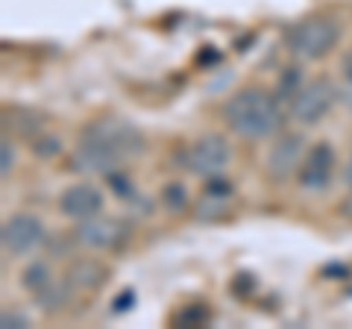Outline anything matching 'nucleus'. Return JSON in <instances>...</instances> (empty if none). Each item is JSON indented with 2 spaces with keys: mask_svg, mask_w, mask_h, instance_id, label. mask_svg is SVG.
Listing matches in <instances>:
<instances>
[{
  "mask_svg": "<svg viewBox=\"0 0 352 329\" xmlns=\"http://www.w3.org/2000/svg\"><path fill=\"white\" fill-rule=\"evenodd\" d=\"M144 150V136L118 115H100L82 129L71 168L82 173H112Z\"/></svg>",
  "mask_w": 352,
  "mask_h": 329,
  "instance_id": "obj_1",
  "label": "nucleus"
},
{
  "mask_svg": "<svg viewBox=\"0 0 352 329\" xmlns=\"http://www.w3.org/2000/svg\"><path fill=\"white\" fill-rule=\"evenodd\" d=\"M223 120L241 138H273L282 133L285 112L279 100L264 89H241L223 103Z\"/></svg>",
  "mask_w": 352,
  "mask_h": 329,
  "instance_id": "obj_2",
  "label": "nucleus"
},
{
  "mask_svg": "<svg viewBox=\"0 0 352 329\" xmlns=\"http://www.w3.org/2000/svg\"><path fill=\"white\" fill-rule=\"evenodd\" d=\"M338 39H340V30L335 21L314 15V18H305L288 30V50L300 59L317 62V59H326L329 53L338 47Z\"/></svg>",
  "mask_w": 352,
  "mask_h": 329,
  "instance_id": "obj_3",
  "label": "nucleus"
},
{
  "mask_svg": "<svg viewBox=\"0 0 352 329\" xmlns=\"http://www.w3.org/2000/svg\"><path fill=\"white\" fill-rule=\"evenodd\" d=\"M338 100V85L329 76H314V80L302 83L300 89L291 94L288 115L302 127L320 124V120L332 112V106Z\"/></svg>",
  "mask_w": 352,
  "mask_h": 329,
  "instance_id": "obj_4",
  "label": "nucleus"
},
{
  "mask_svg": "<svg viewBox=\"0 0 352 329\" xmlns=\"http://www.w3.org/2000/svg\"><path fill=\"white\" fill-rule=\"evenodd\" d=\"M132 235V226L124 217L112 215H94L88 221H80L74 229V241L88 250H118L124 247Z\"/></svg>",
  "mask_w": 352,
  "mask_h": 329,
  "instance_id": "obj_5",
  "label": "nucleus"
},
{
  "mask_svg": "<svg viewBox=\"0 0 352 329\" xmlns=\"http://www.w3.org/2000/svg\"><path fill=\"white\" fill-rule=\"evenodd\" d=\"M229 159H232V147H229V141L217 133L200 136L188 150H185V168H188L194 177H203V180L223 173Z\"/></svg>",
  "mask_w": 352,
  "mask_h": 329,
  "instance_id": "obj_6",
  "label": "nucleus"
},
{
  "mask_svg": "<svg viewBox=\"0 0 352 329\" xmlns=\"http://www.w3.org/2000/svg\"><path fill=\"white\" fill-rule=\"evenodd\" d=\"M44 241V224L41 217L30 212H18L12 217H6L3 233H0V244L9 256H27L36 247H41Z\"/></svg>",
  "mask_w": 352,
  "mask_h": 329,
  "instance_id": "obj_7",
  "label": "nucleus"
},
{
  "mask_svg": "<svg viewBox=\"0 0 352 329\" xmlns=\"http://www.w3.org/2000/svg\"><path fill=\"white\" fill-rule=\"evenodd\" d=\"M335 168H338L335 147L320 141L311 150H305V159L300 164V171H296V182H300L302 191H326L332 185Z\"/></svg>",
  "mask_w": 352,
  "mask_h": 329,
  "instance_id": "obj_8",
  "label": "nucleus"
},
{
  "mask_svg": "<svg viewBox=\"0 0 352 329\" xmlns=\"http://www.w3.org/2000/svg\"><path fill=\"white\" fill-rule=\"evenodd\" d=\"M103 206H106V197L91 182H74L59 194V212L76 224L88 221L94 215H103Z\"/></svg>",
  "mask_w": 352,
  "mask_h": 329,
  "instance_id": "obj_9",
  "label": "nucleus"
},
{
  "mask_svg": "<svg viewBox=\"0 0 352 329\" xmlns=\"http://www.w3.org/2000/svg\"><path fill=\"white\" fill-rule=\"evenodd\" d=\"M302 159H305V138L300 133H285L270 145L267 173L273 180L285 182L288 177H294V171H300Z\"/></svg>",
  "mask_w": 352,
  "mask_h": 329,
  "instance_id": "obj_10",
  "label": "nucleus"
},
{
  "mask_svg": "<svg viewBox=\"0 0 352 329\" xmlns=\"http://www.w3.org/2000/svg\"><path fill=\"white\" fill-rule=\"evenodd\" d=\"M109 277V268L97 259H74L71 268L65 270V279L71 282L74 291H97Z\"/></svg>",
  "mask_w": 352,
  "mask_h": 329,
  "instance_id": "obj_11",
  "label": "nucleus"
},
{
  "mask_svg": "<svg viewBox=\"0 0 352 329\" xmlns=\"http://www.w3.org/2000/svg\"><path fill=\"white\" fill-rule=\"evenodd\" d=\"M71 294H74V288H71L68 279H53L47 288H41L36 294V303L44 315H56L71 303Z\"/></svg>",
  "mask_w": 352,
  "mask_h": 329,
  "instance_id": "obj_12",
  "label": "nucleus"
},
{
  "mask_svg": "<svg viewBox=\"0 0 352 329\" xmlns=\"http://www.w3.org/2000/svg\"><path fill=\"white\" fill-rule=\"evenodd\" d=\"M53 279H56V277H53L50 265H47V262H41V259L30 262V265L24 268V273H21V285H24V288L32 294V297H36L41 288H47Z\"/></svg>",
  "mask_w": 352,
  "mask_h": 329,
  "instance_id": "obj_13",
  "label": "nucleus"
},
{
  "mask_svg": "<svg viewBox=\"0 0 352 329\" xmlns=\"http://www.w3.org/2000/svg\"><path fill=\"white\" fill-rule=\"evenodd\" d=\"M162 203L168 206L170 212H182L185 203H188V194H185L182 182H168V185H164V189H162Z\"/></svg>",
  "mask_w": 352,
  "mask_h": 329,
  "instance_id": "obj_14",
  "label": "nucleus"
},
{
  "mask_svg": "<svg viewBox=\"0 0 352 329\" xmlns=\"http://www.w3.org/2000/svg\"><path fill=\"white\" fill-rule=\"evenodd\" d=\"M36 141H32V153H38V156L44 159H50V156H56V153L62 150V141L56 136H32Z\"/></svg>",
  "mask_w": 352,
  "mask_h": 329,
  "instance_id": "obj_15",
  "label": "nucleus"
},
{
  "mask_svg": "<svg viewBox=\"0 0 352 329\" xmlns=\"http://www.w3.org/2000/svg\"><path fill=\"white\" fill-rule=\"evenodd\" d=\"M12 168H15V147L9 138H3L0 141V173H3V180L12 173Z\"/></svg>",
  "mask_w": 352,
  "mask_h": 329,
  "instance_id": "obj_16",
  "label": "nucleus"
},
{
  "mask_svg": "<svg viewBox=\"0 0 352 329\" xmlns=\"http://www.w3.org/2000/svg\"><path fill=\"white\" fill-rule=\"evenodd\" d=\"M203 191H208V194H217V197H232V182L223 180V177H220V173H217V177H208V180H206Z\"/></svg>",
  "mask_w": 352,
  "mask_h": 329,
  "instance_id": "obj_17",
  "label": "nucleus"
},
{
  "mask_svg": "<svg viewBox=\"0 0 352 329\" xmlns=\"http://www.w3.org/2000/svg\"><path fill=\"white\" fill-rule=\"evenodd\" d=\"M106 182L112 185V191L120 194V197H129L132 194V180H126L124 173H120V168L112 171V173H106Z\"/></svg>",
  "mask_w": 352,
  "mask_h": 329,
  "instance_id": "obj_18",
  "label": "nucleus"
},
{
  "mask_svg": "<svg viewBox=\"0 0 352 329\" xmlns=\"http://www.w3.org/2000/svg\"><path fill=\"white\" fill-rule=\"evenodd\" d=\"M203 321H206V312L200 309V306H191V309H185V312L176 315V323H179V326H197Z\"/></svg>",
  "mask_w": 352,
  "mask_h": 329,
  "instance_id": "obj_19",
  "label": "nucleus"
},
{
  "mask_svg": "<svg viewBox=\"0 0 352 329\" xmlns=\"http://www.w3.org/2000/svg\"><path fill=\"white\" fill-rule=\"evenodd\" d=\"M0 323H3L6 329H24L30 326V317L27 315H21V312H3V317H0Z\"/></svg>",
  "mask_w": 352,
  "mask_h": 329,
  "instance_id": "obj_20",
  "label": "nucleus"
},
{
  "mask_svg": "<svg viewBox=\"0 0 352 329\" xmlns=\"http://www.w3.org/2000/svg\"><path fill=\"white\" fill-rule=\"evenodd\" d=\"M132 300H135V294L132 291H124L120 297L115 300V312H124V309H132Z\"/></svg>",
  "mask_w": 352,
  "mask_h": 329,
  "instance_id": "obj_21",
  "label": "nucleus"
},
{
  "mask_svg": "<svg viewBox=\"0 0 352 329\" xmlns=\"http://www.w3.org/2000/svg\"><path fill=\"white\" fill-rule=\"evenodd\" d=\"M344 177H346V185L352 189V153H349V162H346V173H344Z\"/></svg>",
  "mask_w": 352,
  "mask_h": 329,
  "instance_id": "obj_22",
  "label": "nucleus"
},
{
  "mask_svg": "<svg viewBox=\"0 0 352 329\" xmlns=\"http://www.w3.org/2000/svg\"><path fill=\"white\" fill-rule=\"evenodd\" d=\"M346 103H349V106H352V89H349V92H346Z\"/></svg>",
  "mask_w": 352,
  "mask_h": 329,
  "instance_id": "obj_23",
  "label": "nucleus"
}]
</instances>
